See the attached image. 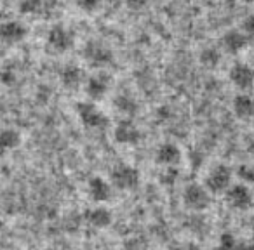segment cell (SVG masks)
<instances>
[{"instance_id": "20", "label": "cell", "mask_w": 254, "mask_h": 250, "mask_svg": "<svg viewBox=\"0 0 254 250\" xmlns=\"http://www.w3.org/2000/svg\"><path fill=\"white\" fill-rule=\"evenodd\" d=\"M219 61H221V54H219L218 49H214V47H205V49H202L200 63L204 64V66L214 68L219 64Z\"/></svg>"}, {"instance_id": "9", "label": "cell", "mask_w": 254, "mask_h": 250, "mask_svg": "<svg viewBox=\"0 0 254 250\" xmlns=\"http://www.w3.org/2000/svg\"><path fill=\"white\" fill-rule=\"evenodd\" d=\"M87 195H89V198H91V201H94V203H98V205H103L108 200H112L113 186L105 177L94 176V177H91L87 183Z\"/></svg>"}, {"instance_id": "19", "label": "cell", "mask_w": 254, "mask_h": 250, "mask_svg": "<svg viewBox=\"0 0 254 250\" xmlns=\"http://www.w3.org/2000/svg\"><path fill=\"white\" fill-rule=\"evenodd\" d=\"M113 106H115L117 111L127 116H134L139 109L138 101L129 94H117L115 98H113Z\"/></svg>"}, {"instance_id": "11", "label": "cell", "mask_w": 254, "mask_h": 250, "mask_svg": "<svg viewBox=\"0 0 254 250\" xmlns=\"http://www.w3.org/2000/svg\"><path fill=\"white\" fill-rule=\"evenodd\" d=\"M181 150L174 143H162L155 151V162L166 169H174L181 162Z\"/></svg>"}, {"instance_id": "27", "label": "cell", "mask_w": 254, "mask_h": 250, "mask_svg": "<svg viewBox=\"0 0 254 250\" xmlns=\"http://www.w3.org/2000/svg\"><path fill=\"white\" fill-rule=\"evenodd\" d=\"M145 0H127V5L131 9H143L145 7Z\"/></svg>"}, {"instance_id": "2", "label": "cell", "mask_w": 254, "mask_h": 250, "mask_svg": "<svg viewBox=\"0 0 254 250\" xmlns=\"http://www.w3.org/2000/svg\"><path fill=\"white\" fill-rule=\"evenodd\" d=\"M110 184L119 191H132L141 183V174L138 169L127 163H119L110 170Z\"/></svg>"}, {"instance_id": "17", "label": "cell", "mask_w": 254, "mask_h": 250, "mask_svg": "<svg viewBox=\"0 0 254 250\" xmlns=\"http://www.w3.org/2000/svg\"><path fill=\"white\" fill-rule=\"evenodd\" d=\"M232 108L237 118L249 120L254 116V99L249 94H237L233 98Z\"/></svg>"}, {"instance_id": "13", "label": "cell", "mask_w": 254, "mask_h": 250, "mask_svg": "<svg viewBox=\"0 0 254 250\" xmlns=\"http://www.w3.org/2000/svg\"><path fill=\"white\" fill-rule=\"evenodd\" d=\"M28 30L19 21H4L0 23V40L5 44H18L26 39Z\"/></svg>"}, {"instance_id": "10", "label": "cell", "mask_w": 254, "mask_h": 250, "mask_svg": "<svg viewBox=\"0 0 254 250\" xmlns=\"http://www.w3.org/2000/svg\"><path fill=\"white\" fill-rule=\"evenodd\" d=\"M84 221L94 229H106L113 221V214L105 205H94L84 210Z\"/></svg>"}, {"instance_id": "16", "label": "cell", "mask_w": 254, "mask_h": 250, "mask_svg": "<svg viewBox=\"0 0 254 250\" xmlns=\"http://www.w3.org/2000/svg\"><path fill=\"white\" fill-rule=\"evenodd\" d=\"M221 44L228 54H239L247 47V35L239 30H230L223 35Z\"/></svg>"}, {"instance_id": "24", "label": "cell", "mask_w": 254, "mask_h": 250, "mask_svg": "<svg viewBox=\"0 0 254 250\" xmlns=\"http://www.w3.org/2000/svg\"><path fill=\"white\" fill-rule=\"evenodd\" d=\"M242 30H244V33H246V35L254 37V14L247 16V18L244 19V21H242Z\"/></svg>"}, {"instance_id": "6", "label": "cell", "mask_w": 254, "mask_h": 250, "mask_svg": "<svg viewBox=\"0 0 254 250\" xmlns=\"http://www.w3.org/2000/svg\"><path fill=\"white\" fill-rule=\"evenodd\" d=\"M205 188H207L209 193H226L230 186H232V169L228 165H216L214 169L209 170L207 177H205Z\"/></svg>"}, {"instance_id": "3", "label": "cell", "mask_w": 254, "mask_h": 250, "mask_svg": "<svg viewBox=\"0 0 254 250\" xmlns=\"http://www.w3.org/2000/svg\"><path fill=\"white\" fill-rule=\"evenodd\" d=\"M183 205L191 212H204L211 205V193L204 184L190 183L185 186L183 195H181Z\"/></svg>"}, {"instance_id": "5", "label": "cell", "mask_w": 254, "mask_h": 250, "mask_svg": "<svg viewBox=\"0 0 254 250\" xmlns=\"http://www.w3.org/2000/svg\"><path fill=\"white\" fill-rule=\"evenodd\" d=\"M75 37L64 25H54L47 33V50L53 54H63L73 47Z\"/></svg>"}, {"instance_id": "25", "label": "cell", "mask_w": 254, "mask_h": 250, "mask_svg": "<svg viewBox=\"0 0 254 250\" xmlns=\"http://www.w3.org/2000/svg\"><path fill=\"white\" fill-rule=\"evenodd\" d=\"M239 176H240V179L247 181V183H254V169H251V167L242 165L239 169Z\"/></svg>"}, {"instance_id": "8", "label": "cell", "mask_w": 254, "mask_h": 250, "mask_svg": "<svg viewBox=\"0 0 254 250\" xmlns=\"http://www.w3.org/2000/svg\"><path fill=\"white\" fill-rule=\"evenodd\" d=\"M113 139L119 145H138L139 139H141V131H139V127L131 118H122L115 125V129H113Z\"/></svg>"}, {"instance_id": "14", "label": "cell", "mask_w": 254, "mask_h": 250, "mask_svg": "<svg viewBox=\"0 0 254 250\" xmlns=\"http://www.w3.org/2000/svg\"><path fill=\"white\" fill-rule=\"evenodd\" d=\"M110 87V78L108 75L105 73H98V75H92V77L87 78L85 82V94L92 99V101H99L106 96Z\"/></svg>"}, {"instance_id": "7", "label": "cell", "mask_w": 254, "mask_h": 250, "mask_svg": "<svg viewBox=\"0 0 254 250\" xmlns=\"http://www.w3.org/2000/svg\"><path fill=\"white\" fill-rule=\"evenodd\" d=\"M225 201L233 210H249L253 205V193L246 184H232L225 193Z\"/></svg>"}, {"instance_id": "22", "label": "cell", "mask_w": 254, "mask_h": 250, "mask_svg": "<svg viewBox=\"0 0 254 250\" xmlns=\"http://www.w3.org/2000/svg\"><path fill=\"white\" fill-rule=\"evenodd\" d=\"M212 250H239V243H237L235 236L232 233L225 231L219 235L218 243H216V247Z\"/></svg>"}, {"instance_id": "21", "label": "cell", "mask_w": 254, "mask_h": 250, "mask_svg": "<svg viewBox=\"0 0 254 250\" xmlns=\"http://www.w3.org/2000/svg\"><path fill=\"white\" fill-rule=\"evenodd\" d=\"M44 9V0H21L19 12L25 16H35Z\"/></svg>"}, {"instance_id": "12", "label": "cell", "mask_w": 254, "mask_h": 250, "mask_svg": "<svg viewBox=\"0 0 254 250\" xmlns=\"http://www.w3.org/2000/svg\"><path fill=\"white\" fill-rule=\"evenodd\" d=\"M230 82L240 91L251 89L254 84V70L244 63H235L230 68Z\"/></svg>"}, {"instance_id": "26", "label": "cell", "mask_w": 254, "mask_h": 250, "mask_svg": "<svg viewBox=\"0 0 254 250\" xmlns=\"http://www.w3.org/2000/svg\"><path fill=\"white\" fill-rule=\"evenodd\" d=\"M0 80L4 82L5 85H11L12 82H14V73H12V71H7V70H5L4 73L0 75Z\"/></svg>"}, {"instance_id": "23", "label": "cell", "mask_w": 254, "mask_h": 250, "mask_svg": "<svg viewBox=\"0 0 254 250\" xmlns=\"http://www.w3.org/2000/svg\"><path fill=\"white\" fill-rule=\"evenodd\" d=\"M101 2L103 0H78L77 4L82 11L85 12H96L99 7H101Z\"/></svg>"}, {"instance_id": "1", "label": "cell", "mask_w": 254, "mask_h": 250, "mask_svg": "<svg viewBox=\"0 0 254 250\" xmlns=\"http://www.w3.org/2000/svg\"><path fill=\"white\" fill-rule=\"evenodd\" d=\"M75 111L80 120V123L85 129H91V131H103V129L108 127V116L98 108L92 101H80L75 104Z\"/></svg>"}, {"instance_id": "28", "label": "cell", "mask_w": 254, "mask_h": 250, "mask_svg": "<svg viewBox=\"0 0 254 250\" xmlns=\"http://www.w3.org/2000/svg\"><path fill=\"white\" fill-rule=\"evenodd\" d=\"M251 240H253V243H254V217H253V221H251Z\"/></svg>"}, {"instance_id": "29", "label": "cell", "mask_w": 254, "mask_h": 250, "mask_svg": "<svg viewBox=\"0 0 254 250\" xmlns=\"http://www.w3.org/2000/svg\"><path fill=\"white\" fill-rule=\"evenodd\" d=\"M244 250H254V245H249V247H244Z\"/></svg>"}, {"instance_id": "18", "label": "cell", "mask_w": 254, "mask_h": 250, "mask_svg": "<svg viewBox=\"0 0 254 250\" xmlns=\"http://www.w3.org/2000/svg\"><path fill=\"white\" fill-rule=\"evenodd\" d=\"M84 82V71L77 64H66L61 71V84L70 91L78 89Z\"/></svg>"}, {"instance_id": "15", "label": "cell", "mask_w": 254, "mask_h": 250, "mask_svg": "<svg viewBox=\"0 0 254 250\" xmlns=\"http://www.w3.org/2000/svg\"><path fill=\"white\" fill-rule=\"evenodd\" d=\"M21 145V134L12 127L0 129V156L9 155L11 151L19 148Z\"/></svg>"}, {"instance_id": "4", "label": "cell", "mask_w": 254, "mask_h": 250, "mask_svg": "<svg viewBox=\"0 0 254 250\" xmlns=\"http://www.w3.org/2000/svg\"><path fill=\"white\" fill-rule=\"evenodd\" d=\"M82 57L91 68H105L113 63L112 49L99 40H89L82 49Z\"/></svg>"}]
</instances>
